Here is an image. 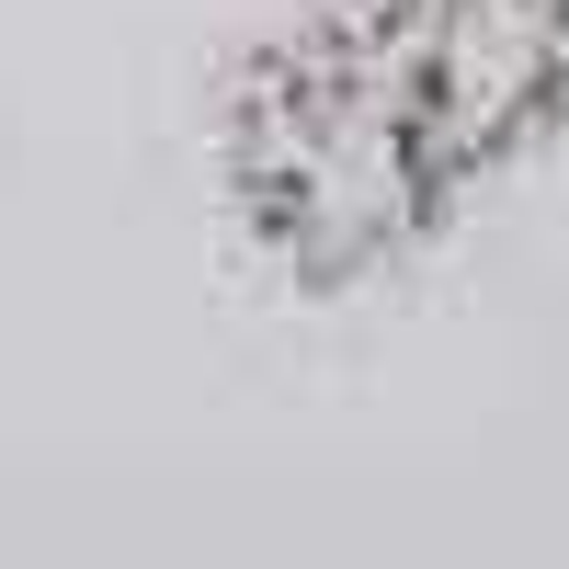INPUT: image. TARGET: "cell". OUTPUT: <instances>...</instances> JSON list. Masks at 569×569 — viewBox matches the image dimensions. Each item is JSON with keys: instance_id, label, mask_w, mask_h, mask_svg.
<instances>
[{"instance_id": "6da1fadb", "label": "cell", "mask_w": 569, "mask_h": 569, "mask_svg": "<svg viewBox=\"0 0 569 569\" xmlns=\"http://www.w3.org/2000/svg\"><path fill=\"white\" fill-rule=\"evenodd\" d=\"M228 194H240L262 262L319 284V297L399 273L456 217V182L388 103L342 0L240 69V91H228Z\"/></svg>"}, {"instance_id": "7a4b0ae2", "label": "cell", "mask_w": 569, "mask_h": 569, "mask_svg": "<svg viewBox=\"0 0 569 569\" xmlns=\"http://www.w3.org/2000/svg\"><path fill=\"white\" fill-rule=\"evenodd\" d=\"M342 23L456 194L569 126V0H342Z\"/></svg>"}]
</instances>
